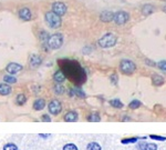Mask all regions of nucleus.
Returning <instances> with one entry per match:
<instances>
[{
	"label": "nucleus",
	"mask_w": 166,
	"mask_h": 150,
	"mask_svg": "<svg viewBox=\"0 0 166 150\" xmlns=\"http://www.w3.org/2000/svg\"><path fill=\"white\" fill-rule=\"evenodd\" d=\"M59 65L66 78L70 79L72 82L77 83V85H82L83 82H85V71L79 65V62L69 60V59H62L59 61Z\"/></svg>",
	"instance_id": "obj_1"
},
{
	"label": "nucleus",
	"mask_w": 166,
	"mask_h": 150,
	"mask_svg": "<svg viewBox=\"0 0 166 150\" xmlns=\"http://www.w3.org/2000/svg\"><path fill=\"white\" fill-rule=\"evenodd\" d=\"M44 19H45L47 25L49 26L51 29H58V28L61 27L60 16H58L57 14H54L53 11H48V12H45Z\"/></svg>",
	"instance_id": "obj_2"
},
{
	"label": "nucleus",
	"mask_w": 166,
	"mask_h": 150,
	"mask_svg": "<svg viewBox=\"0 0 166 150\" xmlns=\"http://www.w3.org/2000/svg\"><path fill=\"white\" fill-rule=\"evenodd\" d=\"M116 41H117V37L114 33H106L105 36L99 39L97 44L101 48H111L116 44Z\"/></svg>",
	"instance_id": "obj_3"
},
{
	"label": "nucleus",
	"mask_w": 166,
	"mask_h": 150,
	"mask_svg": "<svg viewBox=\"0 0 166 150\" xmlns=\"http://www.w3.org/2000/svg\"><path fill=\"white\" fill-rule=\"evenodd\" d=\"M63 44V36L62 33H54L52 36H50L49 41H48V47L50 49H59Z\"/></svg>",
	"instance_id": "obj_4"
},
{
	"label": "nucleus",
	"mask_w": 166,
	"mask_h": 150,
	"mask_svg": "<svg viewBox=\"0 0 166 150\" xmlns=\"http://www.w3.org/2000/svg\"><path fill=\"white\" fill-rule=\"evenodd\" d=\"M135 69H136L135 64L131 60H127V59L122 60L121 64H120V70L124 75H132L133 72L135 71Z\"/></svg>",
	"instance_id": "obj_5"
},
{
	"label": "nucleus",
	"mask_w": 166,
	"mask_h": 150,
	"mask_svg": "<svg viewBox=\"0 0 166 150\" xmlns=\"http://www.w3.org/2000/svg\"><path fill=\"white\" fill-rule=\"evenodd\" d=\"M48 109H49L50 114L53 115V116H57V115H59L62 111V105H61V102L58 99H53L50 101Z\"/></svg>",
	"instance_id": "obj_6"
},
{
	"label": "nucleus",
	"mask_w": 166,
	"mask_h": 150,
	"mask_svg": "<svg viewBox=\"0 0 166 150\" xmlns=\"http://www.w3.org/2000/svg\"><path fill=\"white\" fill-rule=\"evenodd\" d=\"M128 19H130V15L127 14V12H125V11H119L114 16V22L119 26L126 23L128 21Z\"/></svg>",
	"instance_id": "obj_7"
},
{
	"label": "nucleus",
	"mask_w": 166,
	"mask_h": 150,
	"mask_svg": "<svg viewBox=\"0 0 166 150\" xmlns=\"http://www.w3.org/2000/svg\"><path fill=\"white\" fill-rule=\"evenodd\" d=\"M52 11L58 16H64L66 14V6L65 3L61 2V1H55L52 5Z\"/></svg>",
	"instance_id": "obj_8"
},
{
	"label": "nucleus",
	"mask_w": 166,
	"mask_h": 150,
	"mask_svg": "<svg viewBox=\"0 0 166 150\" xmlns=\"http://www.w3.org/2000/svg\"><path fill=\"white\" fill-rule=\"evenodd\" d=\"M22 69H23V67H22L21 65L17 64V62H10L8 66L6 67L7 72L10 73V75H12V76L16 75V73H18V72H20Z\"/></svg>",
	"instance_id": "obj_9"
},
{
	"label": "nucleus",
	"mask_w": 166,
	"mask_h": 150,
	"mask_svg": "<svg viewBox=\"0 0 166 150\" xmlns=\"http://www.w3.org/2000/svg\"><path fill=\"white\" fill-rule=\"evenodd\" d=\"M18 16L21 20L23 21H30L31 18H32V14H31V10L29 8H21L18 11Z\"/></svg>",
	"instance_id": "obj_10"
},
{
	"label": "nucleus",
	"mask_w": 166,
	"mask_h": 150,
	"mask_svg": "<svg viewBox=\"0 0 166 150\" xmlns=\"http://www.w3.org/2000/svg\"><path fill=\"white\" fill-rule=\"evenodd\" d=\"M114 16H115L114 12H112L110 10H105L100 15V19L102 20L103 22H110L112 20H114Z\"/></svg>",
	"instance_id": "obj_11"
},
{
	"label": "nucleus",
	"mask_w": 166,
	"mask_h": 150,
	"mask_svg": "<svg viewBox=\"0 0 166 150\" xmlns=\"http://www.w3.org/2000/svg\"><path fill=\"white\" fill-rule=\"evenodd\" d=\"M66 79V76L64 75V72L62 70H57L53 75V80L55 81L57 83H62L64 82V80Z\"/></svg>",
	"instance_id": "obj_12"
},
{
	"label": "nucleus",
	"mask_w": 166,
	"mask_h": 150,
	"mask_svg": "<svg viewBox=\"0 0 166 150\" xmlns=\"http://www.w3.org/2000/svg\"><path fill=\"white\" fill-rule=\"evenodd\" d=\"M41 62H42V59L40 56L32 55L30 57V66L32 67V68H38V67L41 65Z\"/></svg>",
	"instance_id": "obj_13"
},
{
	"label": "nucleus",
	"mask_w": 166,
	"mask_h": 150,
	"mask_svg": "<svg viewBox=\"0 0 166 150\" xmlns=\"http://www.w3.org/2000/svg\"><path fill=\"white\" fill-rule=\"evenodd\" d=\"M64 120L66 122H75L77 120V114L75 111H69L64 116Z\"/></svg>",
	"instance_id": "obj_14"
},
{
	"label": "nucleus",
	"mask_w": 166,
	"mask_h": 150,
	"mask_svg": "<svg viewBox=\"0 0 166 150\" xmlns=\"http://www.w3.org/2000/svg\"><path fill=\"white\" fill-rule=\"evenodd\" d=\"M11 87L8 83H0V94L1 96H8L11 94Z\"/></svg>",
	"instance_id": "obj_15"
},
{
	"label": "nucleus",
	"mask_w": 166,
	"mask_h": 150,
	"mask_svg": "<svg viewBox=\"0 0 166 150\" xmlns=\"http://www.w3.org/2000/svg\"><path fill=\"white\" fill-rule=\"evenodd\" d=\"M154 11H155V7L153 5H149V3L144 5L143 7H142V14H143L144 16H149V15L153 14Z\"/></svg>",
	"instance_id": "obj_16"
},
{
	"label": "nucleus",
	"mask_w": 166,
	"mask_h": 150,
	"mask_svg": "<svg viewBox=\"0 0 166 150\" xmlns=\"http://www.w3.org/2000/svg\"><path fill=\"white\" fill-rule=\"evenodd\" d=\"M45 107V101H44V99H37L34 102H33V109L37 111H40L42 110V109Z\"/></svg>",
	"instance_id": "obj_17"
},
{
	"label": "nucleus",
	"mask_w": 166,
	"mask_h": 150,
	"mask_svg": "<svg viewBox=\"0 0 166 150\" xmlns=\"http://www.w3.org/2000/svg\"><path fill=\"white\" fill-rule=\"evenodd\" d=\"M152 81H153V85H154V86L160 87L164 83V78L160 75H154L152 77Z\"/></svg>",
	"instance_id": "obj_18"
},
{
	"label": "nucleus",
	"mask_w": 166,
	"mask_h": 150,
	"mask_svg": "<svg viewBox=\"0 0 166 150\" xmlns=\"http://www.w3.org/2000/svg\"><path fill=\"white\" fill-rule=\"evenodd\" d=\"M26 101H27V98H26V96L23 94H19L18 96H17L16 98V103L18 106H22L25 105Z\"/></svg>",
	"instance_id": "obj_19"
},
{
	"label": "nucleus",
	"mask_w": 166,
	"mask_h": 150,
	"mask_svg": "<svg viewBox=\"0 0 166 150\" xmlns=\"http://www.w3.org/2000/svg\"><path fill=\"white\" fill-rule=\"evenodd\" d=\"M110 105L113 107V108H116V109H121L123 108V102L120 101L119 99H112L110 100Z\"/></svg>",
	"instance_id": "obj_20"
},
{
	"label": "nucleus",
	"mask_w": 166,
	"mask_h": 150,
	"mask_svg": "<svg viewBox=\"0 0 166 150\" xmlns=\"http://www.w3.org/2000/svg\"><path fill=\"white\" fill-rule=\"evenodd\" d=\"M53 91H54V94H64V91H65V88H64L62 85H60V83H57V85L53 87Z\"/></svg>",
	"instance_id": "obj_21"
},
{
	"label": "nucleus",
	"mask_w": 166,
	"mask_h": 150,
	"mask_svg": "<svg viewBox=\"0 0 166 150\" xmlns=\"http://www.w3.org/2000/svg\"><path fill=\"white\" fill-rule=\"evenodd\" d=\"M72 90H73L74 96H77V97H80V98H85V92L83 91L81 88H79V87H74Z\"/></svg>",
	"instance_id": "obj_22"
},
{
	"label": "nucleus",
	"mask_w": 166,
	"mask_h": 150,
	"mask_svg": "<svg viewBox=\"0 0 166 150\" xmlns=\"http://www.w3.org/2000/svg\"><path fill=\"white\" fill-rule=\"evenodd\" d=\"M86 150H102V148L97 142H90L86 146Z\"/></svg>",
	"instance_id": "obj_23"
},
{
	"label": "nucleus",
	"mask_w": 166,
	"mask_h": 150,
	"mask_svg": "<svg viewBox=\"0 0 166 150\" xmlns=\"http://www.w3.org/2000/svg\"><path fill=\"white\" fill-rule=\"evenodd\" d=\"M88 120H89L90 122H99L100 120H101V118H100L99 114L94 112V114H91L90 116L88 117Z\"/></svg>",
	"instance_id": "obj_24"
},
{
	"label": "nucleus",
	"mask_w": 166,
	"mask_h": 150,
	"mask_svg": "<svg viewBox=\"0 0 166 150\" xmlns=\"http://www.w3.org/2000/svg\"><path fill=\"white\" fill-rule=\"evenodd\" d=\"M3 81H5L6 83H16L17 79L12 75H7L3 77Z\"/></svg>",
	"instance_id": "obj_25"
},
{
	"label": "nucleus",
	"mask_w": 166,
	"mask_h": 150,
	"mask_svg": "<svg viewBox=\"0 0 166 150\" xmlns=\"http://www.w3.org/2000/svg\"><path fill=\"white\" fill-rule=\"evenodd\" d=\"M49 38H50V36H49V33H48L47 31H41V33H40V40H41L43 44H45V42L48 44V41H49Z\"/></svg>",
	"instance_id": "obj_26"
},
{
	"label": "nucleus",
	"mask_w": 166,
	"mask_h": 150,
	"mask_svg": "<svg viewBox=\"0 0 166 150\" xmlns=\"http://www.w3.org/2000/svg\"><path fill=\"white\" fill-rule=\"evenodd\" d=\"M138 140V138L136 137H133V138H125V139H122L121 142L123 144H135L136 141Z\"/></svg>",
	"instance_id": "obj_27"
},
{
	"label": "nucleus",
	"mask_w": 166,
	"mask_h": 150,
	"mask_svg": "<svg viewBox=\"0 0 166 150\" xmlns=\"http://www.w3.org/2000/svg\"><path fill=\"white\" fill-rule=\"evenodd\" d=\"M128 107L131 109H137L138 107H141V101L138 100H132L130 103H128Z\"/></svg>",
	"instance_id": "obj_28"
},
{
	"label": "nucleus",
	"mask_w": 166,
	"mask_h": 150,
	"mask_svg": "<svg viewBox=\"0 0 166 150\" xmlns=\"http://www.w3.org/2000/svg\"><path fill=\"white\" fill-rule=\"evenodd\" d=\"M149 138L154 139V140H158V141H165L166 140V137L157 136V135H149Z\"/></svg>",
	"instance_id": "obj_29"
},
{
	"label": "nucleus",
	"mask_w": 166,
	"mask_h": 150,
	"mask_svg": "<svg viewBox=\"0 0 166 150\" xmlns=\"http://www.w3.org/2000/svg\"><path fill=\"white\" fill-rule=\"evenodd\" d=\"M3 150H18V147L14 144H7L3 147Z\"/></svg>",
	"instance_id": "obj_30"
},
{
	"label": "nucleus",
	"mask_w": 166,
	"mask_h": 150,
	"mask_svg": "<svg viewBox=\"0 0 166 150\" xmlns=\"http://www.w3.org/2000/svg\"><path fill=\"white\" fill-rule=\"evenodd\" d=\"M63 150H79L74 144H68L63 147Z\"/></svg>",
	"instance_id": "obj_31"
},
{
	"label": "nucleus",
	"mask_w": 166,
	"mask_h": 150,
	"mask_svg": "<svg viewBox=\"0 0 166 150\" xmlns=\"http://www.w3.org/2000/svg\"><path fill=\"white\" fill-rule=\"evenodd\" d=\"M157 67L160 68V70H163V71H166V60L160 61V62L157 64Z\"/></svg>",
	"instance_id": "obj_32"
},
{
	"label": "nucleus",
	"mask_w": 166,
	"mask_h": 150,
	"mask_svg": "<svg viewBox=\"0 0 166 150\" xmlns=\"http://www.w3.org/2000/svg\"><path fill=\"white\" fill-rule=\"evenodd\" d=\"M145 150H157V146L155 144H147Z\"/></svg>",
	"instance_id": "obj_33"
},
{
	"label": "nucleus",
	"mask_w": 166,
	"mask_h": 150,
	"mask_svg": "<svg viewBox=\"0 0 166 150\" xmlns=\"http://www.w3.org/2000/svg\"><path fill=\"white\" fill-rule=\"evenodd\" d=\"M110 80L113 85H117V76H116L115 73H113V75L110 77Z\"/></svg>",
	"instance_id": "obj_34"
},
{
	"label": "nucleus",
	"mask_w": 166,
	"mask_h": 150,
	"mask_svg": "<svg viewBox=\"0 0 166 150\" xmlns=\"http://www.w3.org/2000/svg\"><path fill=\"white\" fill-rule=\"evenodd\" d=\"M41 120L43 122H50L51 121V118L49 117V115H43V116L41 117Z\"/></svg>",
	"instance_id": "obj_35"
},
{
	"label": "nucleus",
	"mask_w": 166,
	"mask_h": 150,
	"mask_svg": "<svg viewBox=\"0 0 166 150\" xmlns=\"http://www.w3.org/2000/svg\"><path fill=\"white\" fill-rule=\"evenodd\" d=\"M146 146H147V144H145V142H140V144H138V149H140V150H145V149H146Z\"/></svg>",
	"instance_id": "obj_36"
},
{
	"label": "nucleus",
	"mask_w": 166,
	"mask_h": 150,
	"mask_svg": "<svg viewBox=\"0 0 166 150\" xmlns=\"http://www.w3.org/2000/svg\"><path fill=\"white\" fill-rule=\"evenodd\" d=\"M145 62H146L147 65H149V66H155L154 62H152V61H149L148 59H146V60H145Z\"/></svg>",
	"instance_id": "obj_37"
},
{
	"label": "nucleus",
	"mask_w": 166,
	"mask_h": 150,
	"mask_svg": "<svg viewBox=\"0 0 166 150\" xmlns=\"http://www.w3.org/2000/svg\"><path fill=\"white\" fill-rule=\"evenodd\" d=\"M39 136L42 137V138H48V137H49V135H43V133H40Z\"/></svg>",
	"instance_id": "obj_38"
},
{
	"label": "nucleus",
	"mask_w": 166,
	"mask_h": 150,
	"mask_svg": "<svg viewBox=\"0 0 166 150\" xmlns=\"http://www.w3.org/2000/svg\"><path fill=\"white\" fill-rule=\"evenodd\" d=\"M163 11H164V12H166V6H164V8H163Z\"/></svg>",
	"instance_id": "obj_39"
}]
</instances>
